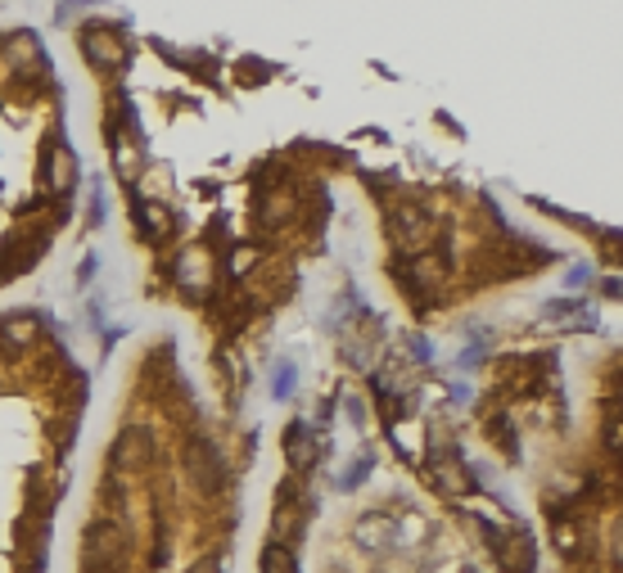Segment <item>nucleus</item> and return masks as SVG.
Masks as SVG:
<instances>
[{
    "instance_id": "obj_1",
    "label": "nucleus",
    "mask_w": 623,
    "mask_h": 573,
    "mask_svg": "<svg viewBox=\"0 0 623 573\" xmlns=\"http://www.w3.org/2000/svg\"><path fill=\"white\" fill-rule=\"evenodd\" d=\"M82 54L91 59L96 68L117 73V68H127L132 46H127V37L117 33L113 23H86V27H82Z\"/></svg>"
},
{
    "instance_id": "obj_2",
    "label": "nucleus",
    "mask_w": 623,
    "mask_h": 573,
    "mask_svg": "<svg viewBox=\"0 0 623 573\" xmlns=\"http://www.w3.org/2000/svg\"><path fill=\"white\" fill-rule=\"evenodd\" d=\"M123 556H127V537H123V528L117 524H91L86 528V537H82V564H86V573H117V564H123Z\"/></svg>"
},
{
    "instance_id": "obj_3",
    "label": "nucleus",
    "mask_w": 623,
    "mask_h": 573,
    "mask_svg": "<svg viewBox=\"0 0 623 573\" xmlns=\"http://www.w3.org/2000/svg\"><path fill=\"white\" fill-rule=\"evenodd\" d=\"M186 474H190L195 493H203V497H217L226 488V461H222V451L208 438H190L186 443Z\"/></svg>"
},
{
    "instance_id": "obj_4",
    "label": "nucleus",
    "mask_w": 623,
    "mask_h": 573,
    "mask_svg": "<svg viewBox=\"0 0 623 573\" xmlns=\"http://www.w3.org/2000/svg\"><path fill=\"white\" fill-rule=\"evenodd\" d=\"M398 276H402V289L421 298L425 294V303L429 298L448 285V258H443L438 249H425V253H415L407 262H398Z\"/></svg>"
},
{
    "instance_id": "obj_5",
    "label": "nucleus",
    "mask_w": 623,
    "mask_h": 573,
    "mask_svg": "<svg viewBox=\"0 0 623 573\" xmlns=\"http://www.w3.org/2000/svg\"><path fill=\"white\" fill-rule=\"evenodd\" d=\"M429 478H434V488H438L443 497H465V493H470V474H465L461 451L448 447L443 438L429 447Z\"/></svg>"
},
{
    "instance_id": "obj_6",
    "label": "nucleus",
    "mask_w": 623,
    "mask_h": 573,
    "mask_svg": "<svg viewBox=\"0 0 623 573\" xmlns=\"http://www.w3.org/2000/svg\"><path fill=\"white\" fill-rule=\"evenodd\" d=\"M488 541H493L497 569H507V573H533L538 547H533V537H528L524 528H501V533H488Z\"/></svg>"
},
{
    "instance_id": "obj_7",
    "label": "nucleus",
    "mask_w": 623,
    "mask_h": 573,
    "mask_svg": "<svg viewBox=\"0 0 623 573\" xmlns=\"http://www.w3.org/2000/svg\"><path fill=\"white\" fill-rule=\"evenodd\" d=\"M172 276L176 285H182L186 294H203L208 285H213V253H208L203 245H190L172 258Z\"/></svg>"
},
{
    "instance_id": "obj_8",
    "label": "nucleus",
    "mask_w": 623,
    "mask_h": 573,
    "mask_svg": "<svg viewBox=\"0 0 623 573\" xmlns=\"http://www.w3.org/2000/svg\"><path fill=\"white\" fill-rule=\"evenodd\" d=\"M394 533H398V520L384 515V510H375V515H362L358 524H352V541H358L362 551H389L394 547Z\"/></svg>"
},
{
    "instance_id": "obj_9",
    "label": "nucleus",
    "mask_w": 623,
    "mask_h": 573,
    "mask_svg": "<svg viewBox=\"0 0 623 573\" xmlns=\"http://www.w3.org/2000/svg\"><path fill=\"white\" fill-rule=\"evenodd\" d=\"M276 541H299V533H303V520H308V506L299 501V493H294V484H285V488H276Z\"/></svg>"
},
{
    "instance_id": "obj_10",
    "label": "nucleus",
    "mask_w": 623,
    "mask_h": 573,
    "mask_svg": "<svg viewBox=\"0 0 623 573\" xmlns=\"http://www.w3.org/2000/svg\"><path fill=\"white\" fill-rule=\"evenodd\" d=\"M109 461L117 470H140V465H150V434H145L140 425H127L123 434H117L113 451H109Z\"/></svg>"
},
{
    "instance_id": "obj_11",
    "label": "nucleus",
    "mask_w": 623,
    "mask_h": 573,
    "mask_svg": "<svg viewBox=\"0 0 623 573\" xmlns=\"http://www.w3.org/2000/svg\"><path fill=\"white\" fill-rule=\"evenodd\" d=\"M285 461H289L294 474L316 465V434H312L308 420H294V425L285 429Z\"/></svg>"
},
{
    "instance_id": "obj_12",
    "label": "nucleus",
    "mask_w": 623,
    "mask_h": 573,
    "mask_svg": "<svg viewBox=\"0 0 623 573\" xmlns=\"http://www.w3.org/2000/svg\"><path fill=\"white\" fill-rule=\"evenodd\" d=\"M394 235L402 239V249H421L429 235V217L421 203H398L394 208Z\"/></svg>"
},
{
    "instance_id": "obj_13",
    "label": "nucleus",
    "mask_w": 623,
    "mask_h": 573,
    "mask_svg": "<svg viewBox=\"0 0 623 573\" xmlns=\"http://www.w3.org/2000/svg\"><path fill=\"white\" fill-rule=\"evenodd\" d=\"M37 335H41V316H33V312L0 316V344H5V348H33Z\"/></svg>"
},
{
    "instance_id": "obj_14",
    "label": "nucleus",
    "mask_w": 623,
    "mask_h": 573,
    "mask_svg": "<svg viewBox=\"0 0 623 573\" xmlns=\"http://www.w3.org/2000/svg\"><path fill=\"white\" fill-rule=\"evenodd\" d=\"M46 186L54 195H68L77 186V159L68 154V149H59V145L46 149Z\"/></svg>"
},
{
    "instance_id": "obj_15",
    "label": "nucleus",
    "mask_w": 623,
    "mask_h": 573,
    "mask_svg": "<svg viewBox=\"0 0 623 573\" xmlns=\"http://www.w3.org/2000/svg\"><path fill=\"white\" fill-rule=\"evenodd\" d=\"M132 222H136L145 235H150V239H167V235H172V213H167L163 203H136V208H132Z\"/></svg>"
},
{
    "instance_id": "obj_16",
    "label": "nucleus",
    "mask_w": 623,
    "mask_h": 573,
    "mask_svg": "<svg viewBox=\"0 0 623 573\" xmlns=\"http://www.w3.org/2000/svg\"><path fill=\"white\" fill-rule=\"evenodd\" d=\"M258 573H299V556L285 541H266L258 556Z\"/></svg>"
},
{
    "instance_id": "obj_17",
    "label": "nucleus",
    "mask_w": 623,
    "mask_h": 573,
    "mask_svg": "<svg viewBox=\"0 0 623 573\" xmlns=\"http://www.w3.org/2000/svg\"><path fill=\"white\" fill-rule=\"evenodd\" d=\"M294 213H299V199H294V190H285V195L276 190V195L262 199V222L266 226H276V222L285 226V222H294Z\"/></svg>"
},
{
    "instance_id": "obj_18",
    "label": "nucleus",
    "mask_w": 623,
    "mask_h": 573,
    "mask_svg": "<svg viewBox=\"0 0 623 573\" xmlns=\"http://www.w3.org/2000/svg\"><path fill=\"white\" fill-rule=\"evenodd\" d=\"M294 384H299V366H294L289 357H281L276 366H272V398H276V402L294 398Z\"/></svg>"
},
{
    "instance_id": "obj_19",
    "label": "nucleus",
    "mask_w": 623,
    "mask_h": 573,
    "mask_svg": "<svg viewBox=\"0 0 623 573\" xmlns=\"http://www.w3.org/2000/svg\"><path fill=\"white\" fill-rule=\"evenodd\" d=\"M488 438H493V443H501V451H507L511 461L520 457V438H515V429H511V420H507V415L488 420Z\"/></svg>"
},
{
    "instance_id": "obj_20",
    "label": "nucleus",
    "mask_w": 623,
    "mask_h": 573,
    "mask_svg": "<svg viewBox=\"0 0 623 573\" xmlns=\"http://www.w3.org/2000/svg\"><path fill=\"white\" fill-rule=\"evenodd\" d=\"M556 551H560V556H578V551H583L578 524H556Z\"/></svg>"
},
{
    "instance_id": "obj_21",
    "label": "nucleus",
    "mask_w": 623,
    "mask_h": 573,
    "mask_svg": "<svg viewBox=\"0 0 623 573\" xmlns=\"http://www.w3.org/2000/svg\"><path fill=\"white\" fill-rule=\"evenodd\" d=\"M371 470H375V461H371V457H358V465H348V470L339 474V493H352Z\"/></svg>"
},
{
    "instance_id": "obj_22",
    "label": "nucleus",
    "mask_w": 623,
    "mask_h": 573,
    "mask_svg": "<svg viewBox=\"0 0 623 573\" xmlns=\"http://www.w3.org/2000/svg\"><path fill=\"white\" fill-rule=\"evenodd\" d=\"M253 262H258V249H230V262H226V276L230 281H240L245 271H253Z\"/></svg>"
},
{
    "instance_id": "obj_23",
    "label": "nucleus",
    "mask_w": 623,
    "mask_h": 573,
    "mask_svg": "<svg viewBox=\"0 0 623 573\" xmlns=\"http://www.w3.org/2000/svg\"><path fill=\"white\" fill-rule=\"evenodd\" d=\"M366 329H371V339H379V321L375 316H366ZM348 361H352V366H366V361H371V344H352Z\"/></svg>"
},
{
    "instance_id": "obj_24",
    "label": "nucleus",
    "mask_w": 623,
    "mask_h": 573,
    "mask_svg": "<svg viewBox=\"0 0 623 573\" xmlns=\"http://www.w3.org/2000/svg\"><path fill=\"white\" fill-rule=\"evenodd\" d=\"M623 420H619V402H610V415H606V443H610V451L619 457V447H623Z\"/></svg>"
},
{
    "instance_id": "obj_25",
    "label": "nucleus",
    "mask_w": 623,
    "mask_h": 573,
    "mask_svg": "<svg viewBox=\"0 0 623 573\" xmlns=\"http://www.w3.org/2000/svg\"><path fill=\"white\" fill-rule=\"evenodd\" d=\"M407 348H411L407 357L415 361V366H421V361H429V357H434V344H429V339H421V335H411V339H407Z\"/></svg>"
},
{
    "instance_id": "obj_26",
    "label": "nucleus",
    "mask_w": 623,
    "mask_h": 573,
    "mask_svg": "<svg viewBox=\"0 0 623 573\" xmlns=\"http://www.w3.org/2000/svg\"><path fill=\"white\" fill-rule=\"evenodd\" d=\"M565 312H583V298H556V303H547V316H565Z\"/></svg>"
},
{
    "instance_id": "obj_27",
    "label": "nucleus",
    "mask_w": 623,
    "mask_h": 573,
    "mask_svg": "<svg viewBox=\"0 0 623 573\" xmlns=\"http://www.w3.org/2000/svg\"><path fill=\"white\" fill-rule=\"evenodd\" d=\"M91 276H96V253L77 266V285H91Z\"/></svg>"
},
{
    "instance_id": "obj_28",
    "label": "nucleus",
    "mask_w": 623,
    "mask_h": 573,
    "mask_svg": "<svg viewBox=\"0 0 623 573\" xmlns=\"http://www.w3.org/2000/svg\"><path fill=\"white\" fill-rule=\"evenodd\" d=\"M186 573H222V564H217V560H199V564H190Z\"/></svg>"
}]
</instances>
